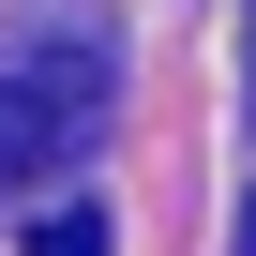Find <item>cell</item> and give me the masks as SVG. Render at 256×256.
Returning a JSON list of instances; mask_svg holds the SVG:
<instances>
[{
    "label": "cell",
    "mask_w": 256,
    "mask_h": 256,
    "mask_svg": "<svg viewBox=\"0 0 256 256\" xmlns=\"http://www.w3.org/2000/svg\"><path fill=\"white\" fill-rule=\"evenodd\" d=\"M106 136V46H46L0 76V181H46Z\"/></svg>",
    "instance_id": "cell-1"
},
{
    "label": "cell",
    "mask_w": 256,
    "mask_h": 256,
    "mask_svg": "<svg viewBox=\"0 0 256 256\" xmlns=\"http://www.w3.org/2000/svg\"><path fill=\"white\" fill-rule=\"evenodd\" d=\"M30 256H106V211H46V226H30Z\"/></svg>",
    "instance_id": "cell-2"
},
{
    "label": "cell",
    "mask_w": 256,
    "mask_h": 256,
    "mask_svg": "<svg viewBox=\"0 0 256 256\" xmlns=\"http://www.w3.org/2000/svg\"><path fill=\"white\" fill-rule=\"evenodd\" d=\"M241 256H256V211H241Z\"/></svg>",
    "instance_id": "cell-3"
}]
</instances>
